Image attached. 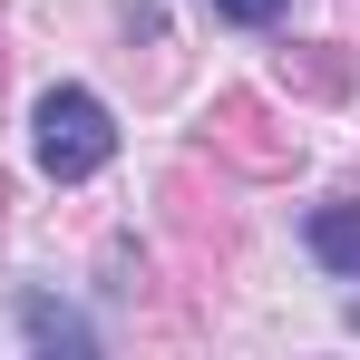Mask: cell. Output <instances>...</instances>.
<instances>
[{"label":"cell","instance_id":"7a4b0ae2","mask_svg":"<svg viewBox=\"0 0 360 360\" xmlns=\"http://www.w3.org/2000/svg\"><path fill=\"white\" fill-rule=\"evenodd\" d=\"M20 341H30V351H98V331H88L68 302H49V292H20Z\"/></svg>","mask_w":360,"mask_h":360},{"label":"cell","instance_id":"277c9868","mask_svg":"<svg viewBox=\"0 0 360 360\" xmlns=\"http://www.w3.org/2000/svg\"><path fill=\"white\" fill-rule=\"evenodd\" d=\"M214 10H224V20H243V30H273V20H283V0H214Z\"/></svg>","mask_w":360,"mask_h":360},{"label":"cell","instance_id":"3957f363","mask_svg":"<svg viewBox=\"0 0 360 360\" xmlns=\"http://www.w3.org/2000/svg\"><path fill=\"white\" fill-rule=\"evenodd\" d=\"M302 243H311V253H321L331 273H351V283H360V205H311Z\"/></svg>","mask_w":360,"mask_h":360},{"label":"cell","instance_id":"6da1fadb","mask_svg":"<svg viewBox=\"0 0 360 360\" xmlns=\"http://www.w3.org/2000/svg\"><path fill=\"white\" fill-rule=\"evenodd\" d=\"M30 146H39V166L59 185H78V176H98V166L117 156V117H108L88 88H49L39 117H30Z\"/></svg>","mask_w":360,"mask_h":360}]
</instances>
